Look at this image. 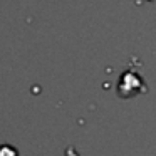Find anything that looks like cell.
Listing matches in <instances>:
<instances>
[{
  "label": "cell",
  "mask_w": 156,
  "mask_h": 156,
  "mask_svg": "<svg viewBox=\"0 0 156 156\" xmlns=\"http://www.w3.org/2000/svg\"><path fill=\"white\" fill-rule=\"evenodd\" d=\"M66 154H67V156H77V153H76L72 148H69L67 151H66Z\"/></svg>",
  "instance_id": "cell-1"
}]
</instances>
